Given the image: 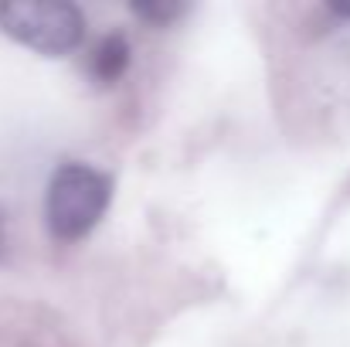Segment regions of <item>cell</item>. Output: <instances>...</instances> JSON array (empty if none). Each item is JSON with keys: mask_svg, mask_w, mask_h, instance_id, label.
I'll use <instances>...</instances> for the list:
<instances>
[{"mask_svg": "<svg viewBox=\"0 0 350 347\" xmlns=\"http://www.w3.org/2000/svg\"><path fill=\"white\" fill-rule=\"evenodd\" d=\"M113 201V177L82 164L65 160L55 167L44 194V222L51 238L79 242L96 229Z\"/></svg>", "mask_w": 350, "mask_h": 347, "instance_id": "cell-1", "label": "cell"}, {"mask_svg": "<svg viewBox=\"0 0 350 347\" xmlns=\"http://www.w3.org/2000/svg\"><path fill=\"white\" fill-rule=\"evenodd\" d=\"M133 10H136L143 21H150V24H170V21L180 17L187 7H184V3H133Z\"/></svg>", "mask_w": 350, "mask_h": 347, "instance_id": "cell-4", "label": "cell"}, {"mask_svg": "<svg viewBox=\"0 0 350 347\" xmlns=\"http://www.w3.org/2000/svg\"><path fill=\"white\" fill-rule=\"evenodd\" d=\"M3 248H7V218L0 211V255H3Z\"/></svg>", "mask_w": 350, "mask_h": 347, "instance_id": "cell-5", "label": "cell"}, {"mask_svg": "<svg viewBox=\"0 0 350 347\" xmlns=\"http://www.w3.org/2000/svg\"><path fill=\"white\" fill-rule=\"evenodd\" d=\"M126 65H129V44H126L122 34H106L89 51V62H85V68H89V75H92L96 86H113V82H119L122 72H126Z\"/></svg>", "mask_w": 350, "mask_h": 347, "instance_id": "cell-3", "label": "cell"}, {"mask_svg": "<svg viewBox=\"0 0 350 347\" xmlns=\"http://www.w3.org/2000/svg\"><path fill=\"white\" fill-rule=\"evenodd\" d=\"M0 31L38 55L58 58L82 44L85 17L68 0H3Z\"/></svg>", "mask_w": 350, "mask_h": 347, "instance_id": "cell-2", "label": "cell"}, {"mask_svg": "<svg viewBox=\"0 0 350 347\" xmlns=\"http://www.w3.org/2000/svg\"><path fill=\"white\" fill-rule=\"evenodd\" d=\"M330 10H334V14H340V17H350V3H334Z\"/></svg>", "mask_w": 350, "mask_h": 347, "instance_id": "cell-6", "label": "cell"}]
</instances>
